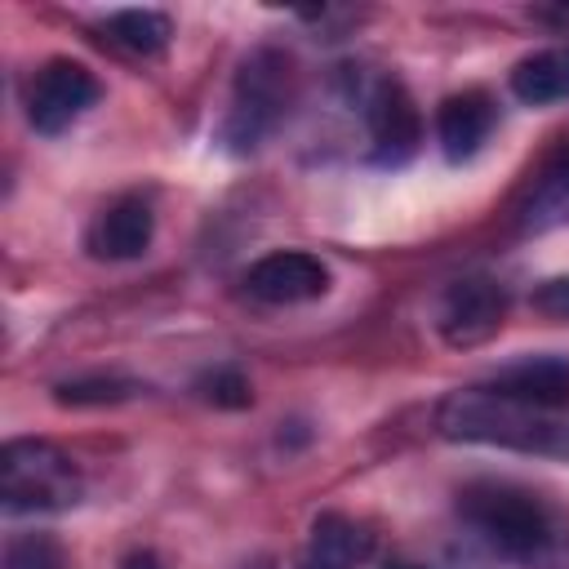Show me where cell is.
<instances>
[{
	"mask_svg": "<svg viewBox=\"0 0 569 569\" xmlns=\"http://www.w3.org/2000/svg\"><path fill=\"white\" fill-rule=\"evenodd\" d=\"M436 431L462 445H493L569 462V409H538L489 391L485 382L458 387L436 405Z\"/></svg>",
	"mask_w": 569,
	"mask_h": 569,
	"instance_id": "obj_1",
	"label": "cell"
},
{
	"mask_svg": "<svg viewBox=\"0 0 569 569\" xmlns=\"http://www.w3.org/2000/svg\"><path fill=\"white\" fill-rule=\"evenodd\" d=\"M458 511L498 556L520 560V565L542 560L551 551V542H556L551 511L533 493H525L516 485H493V480L471 485V489H462Z\"/></svg>",
	"mask_w": 569,
	"mask_h": 569,
	"instance_id": "obj_2",
	"label": "cell"
},
{
	"mask_svg": "<svg viewBox=\"0 0 569 569\" xmlns=\"http://www.w3.org/2000/svg\"><path fill=\"white\" fill-rule=\"evenodd\" d=\"M80 471L58 445L22 436L0 449V507L9 516L67 511L80 502Z\"/></svg>",
	"mask_w": 569,
	"mask_h": 569,
	"instance_id": "obj_3",
	"label": "cell"
},
{
	"mask_svg": "<svg viewBox=\"0 0 569 569\" xmlns=\"http://www.w3.org/2000/svg\"><path fill=\"white\" fill-rule=\"evenodd\" d=\"M289 84H293V67L280 49H258L244 58L240 76H236V93H231V111L222 124V138L236 151H253L284 116L289 107Z\"/></svg>",
	"mask_w": 569,
	"mask_h": 569,
	"instance_id": "obj_4",
	"label": "cell"
},
{
	"mask_svg": "<svg viewBox=\"0 0 569 569\" xmlns=\"http://www.w3.org/2000/svg\"><path fill=\"white\" fill-rule=\"evenodd\" d=\"M98 93H102V84L84 62L53 58L36 71V80L27 89V120H31L36 133L53 138V133L71 129L98 102Z\"/></svg>",
	"mask_w": 569,
	"mask_h": 569,
	"instance_id": "obj_5",
	"label": "cell"
},
{
	"mask_svg": "<svg viewBox=\"0 0 569 569\" xmlns=\"http://www.w3.org/2000/svg\"><path fill=\"white\" fill-rule=\"evenodd\" d=\"M502 320H507V289L489 276L453 280L436 311V329L449 347H480L502 329Z\"/></svg>",
	"mask_w": 569,
	"mask_h": 569,
	"instance_id": "obj_6",
	"label": "cell"
},
{
	"mask_svg": "<svg viewBox=\"0 0 569 569\" xmlns=\"http://www.w3.org/2000/svg\"><path fill=\"white\" fill-rule=\"evenodd\" d=\"M365 120H369V138H373V160L396 169L405 160L418 156L422 142V116L418 102L409 98V89L400 80H378L365 98Z\"/></svg>",
	"mask_w": 569,
	"mask_h": 569,
	"instance_id": "obj_7",
	"label": "cell"
},
{
	"mask_svg": "<svg viewBox=\"0 0 569 569\" xmlns=\"http://www.w3.org/2000/svg\"><path fill=\"white\" fill-rule=\"evenodd\" d=\"M244 289H249V298L271 302V307L311 302V298H325V293H329V267H325L316 253L276 249V253L258 258V262L244 271Z\"/></svg>",
	"mask_w": 569,
	"mask_h": 569,
	"instance_id": "obj_8",
	"label": "cell"
},
{
	"mask_svg": "<svg viewBox=\"0 0 569 569\" xmlns=\"http://www.w3.org/2000/svg\"><path fill=\"white\" fill-rule=\"evenodd\" d=\"M151 236H156V213L142 196H120L116 204H107L89 231H84V249L102 262H129V258H142L151 249Z\"/></svg>",
	"mask_w": 569,
	"mask_h": 569,
	"instance_id": "obj_9",
	"label": "cell"
},
{
	"mask_svg": "<svg viewBox=\"0 0 569 569\" xmlns=\"http://www.w3.org/2000/svg\"><path fill=\"white\" fill-rule=\"evenodd\" d=\"M493 120H498V107H493L489 93H480V89H467V93L445 98L440 111H436V138H440L445 160H453V164L471 160V156L489 142Z\"/></svg>",
	"mask_w": 569,
	"mask_h": 569,
	"instance_id": "obj_10",
	"label": "cell"
},
{
	"mask_svg": "<svg viewBox=\"0 0 569 569\" xmlns=\"http://www.w3.org/2000/svg\"><path fill=\"white\" fill-rule=\"evenodd\" d=\"M485 387L498 396L538 405V409H569V360H556V356L516 360V365L498 369Z\"/></svg>",
	"mask_w": 569,
	"mask_h": 569,
	"instance_id": "obj_11",
	"label": "cell"
},
{
	"mask_svg": "<svg viewBox=\"0 0 569 569\" xmlns=\"http://www.w3.org/2000/svg\"><path fill=\"white\" fill-rule=\"evenodd\" d=\"M369 542L373 538L356 520H347L338 511H325L311 525V542L298 556V569H356L369 556Z\"/></svg>",
	"mask_w": 569,
	"mask_h": 569,
	"instance_id": "obj_12",
	"label": "cell"
},
{
	"mask_svg": "<svg viewBox=\"0 0 569 569\" xmlns=\"http://www.w3.org/2000/svg\"><path fill=\"white\" fill-rule=\"evenodd\" d=\"M511 93L529 107L569 102V44L538 49V53L520 58L516 71H511Z\"/></svg>",
	"mask_w": 569,
	"mask_h": 569,
	"instance_id": "obj_13",
	"label": "cell"
},
{
	"mask_svg": "<svg viewBox=\"0 0 569 569\" xmlns=\"http://www.w3.org/2000/svg\"><path fill=\"white\" fill-rule=\"evenodd\" d=\"M565 222H569V151L551 160L520 200V231H551Z\"/></svg>",
	"mask_w": 569,
	"mask_h": 569,
	"instance_id": "obj_14",
	"label": "cell"
},
{
	"mask_svg": "<svg viewBox=\"0 0 569 569\" xmlns=\"http://www.w3.org/2000/svg\"><path fill=\"white\" fill-rule=\"evenodd\" d=\"M102 31H107L111 44H120L124 53H138V58L164 53V44H169V36H173L169 18L156 13V9H120V13H111V18L102 22Z\"/></svg>",
	"mask_w": 569,
	"mask_h": 569,
	"instance_id": "obj_15",
	"label": "cell"
},
{
	"mask_svg": "<svg viewBox=\"0 0 569 569\" xmlns=\"http://www.w3.org/2000/svg\"><path fill=\"white\" fill-rule=\"evenodd\" d=\"M138 391V382H124V378H71V382H58V405H116V400H129Z\"/></svg>",
	"mask_w": 569,
	"mask_h": 569,
	"instance_id": "obj_16",
	"label": "cell"
},
{
	"mask_svg": "<svg viewBox=\"0 0 569 569\" xmlns=\"http://www.w3.org/2000/svg\"><path fill=\"white\" fill-rule=\"evenodd\" d=\"M4 569H67V560L49 533H18L4 551Z\"/></svg>",
	"mask_w": 569,
	"mask_h": 569,
	"instance_id": "obj_17",
	"label": "cell"
},
{
	"mask_svg": "<svg viewBox=\"0 0 569 569\" xmlns=\"http://www.w3.org/2000/svg\"><path fill=\"white\" fill-rule=\"evenodd\" d=\"M196 391L209 400V405H218V409H244L253 396H249V382L240 378V369H213V373H204L200 382H196Z\"/></svg>",
	"mask_w": 569,
	"mask_h": 569,
	"instance_id": "obj_18",
	"label": "cell"
},
{
	"mask_svg": "<svg viewBox=\"0 0 569 569\" xmlns=\"http://www.w3.org/2000/svg\"><path fill=\"white\" fill-rule=\"evenodd\" d=\"M533 307L547 311V316H569V276H565V280H547V284L533 293Z\"/></svg>",
	"mask_w": 569,
	"mask_h": 569,
	"instance_id": "obj_19",
	"label": "cell"
},
{
	"mask_svg": "<svg viewBox=\"0 0 569 569\" xmlns=\"http://www.w3.org/2000/svg\"><path fill=\"white\" fill-rule=\"evenodd\" d=\"M124 569H160V560H156L151 551H133V556L124 560Z\"/></svg>",
	"mask_w": 569,
	"mask_h": 569,
	"instance_id": "obj_20",
	"label": "cell"
},
{
	"mask_svg": "<svg viewBox=\"0 0 569 569\" xmlns=\"http://www.w3.org/2000/svg\"><path fill=\"white\" fill-rule=\"evenodd\" d=\"M387 569H422V565H409V560H396V565H387Z\"/></svg>",
	"mask_w": 569,
	"mask_h": 569,
	"instance_id": "obj_21",
	"label": "cell"
}]
</instances>
